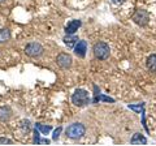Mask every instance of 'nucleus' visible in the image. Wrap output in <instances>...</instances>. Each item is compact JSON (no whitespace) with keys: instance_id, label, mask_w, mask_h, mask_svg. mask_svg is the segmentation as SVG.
<instances>
[{"instance_id":"1","label":"nucleus","mask_w":156,"mask_h":146,"mask_svg":"<svg viewBox=\"0 0 156 146\" xmlns=\"http://www.w3.org/2000/svg\"><path fill=\"white\" fill-rule=\"evenodd\" d=\"M72 103L74 106H78V107L86 106L87 103H90L89 93L83 89H77L72 95Z\"/></svg>"},{"instance_id":"2","label":"nucleus","mask_w":156,"mask_h":146,"mask_svg":"<svg viewBox=\"0 0 156 146\" xmlns=\"http://www.w3.org/2000/svg\"><path fill=\"white\" fill-rule=\"evenodd\" d=\"M86 132V128L83 124L81 123H74V124H70L69 126L66 128V136L72 140H78L81 138L82 136L85 134Z\"/></svg>"},{"instance_id":"3","label":"nucleus","mask_w":156,"mask_h":146,"mask_svg":"<svg viewBox=\"0 0 156 146\" xmlns=\"http://www.w3.org/2000/svg\"><path fill=\"white\" fill-rule=\"evenodd\" d=\"M92 51H94L95 57L99 60H105V59H108V56H109V46L107 45L105 42L95 43Z\"/></svg>"},{"instance_id":"4","label":"nucleus","mask_w":156,"mask_h":146,"mask_svg":"<svg viewBox=\"0 0 156 146\" xmlns=\"http://www.w3.org/2000/svg\"><path fill=\"white\" fill-rule=\"evenodd\" d=\"M133 20L135 24H138L140 26H144L148 24V20H150V16L147 11H144V9H136L135 13L133 14Z\"/></svg>"},{"instance_id":"5","label":"nucleus","mask_w":156,"mask_h":146,"mask_svg":"<svg viewBox=\"0 0 156 146\" xmlns=\"http://www.w3.org/2000/svg\"><path fill=\"white\" fill-rule=\"evenodd\" d=\"M25 52H26L27 56L37 57V56H41L43 53V47L37 42H31L25 47Z\"/></svg>"},{"instance_id":"6","label":"nucleus","mask_w":156,"mask_h":146,"mask_svg":"<svg viewBox=\"0 0 156 146\" xmlns=\"http://www.w3.org/2000/svg\"><path fill=\"white\" fill-rule=\"evenodd\" d=\"M57 64L61 68H69L72 65V56L68 55V53H60L57 56Z\"/></svg>"},{"instance_id":"7","label":"nucleus","mask_w":156,"mask_h":146,"mask_svg":"<svg viewBox=\"0 0 156 146\" xmlns=\"http://www.w3.org/2000/svg\"><path fill=\"white\" fill-rule=\"evenodd\" d=\"M86 51H87V43H86V41H78V43L74 47L76 55L80 56V57H83L86 55Z\"/></svg>"},{"instance_id":"8","label":"nucleus","mask_w":156,"mask_h":146,"mask_svg":"<svg viewBox=\"0 0 156 146\" xmlns=\"http://www.w3.org/2000/svg\"><path fill=\"white\" fill-rule=\"evenodd\" d=\"M80 27H81L80 20H72L70 22H68V25L65 26V33L66 34H74Z\"/></svg>"},{"instance_id":"9","label":"nucleus","mask_w":156,"mask_h":146,"mask_svg":"<svg viewBox=\"0 0 156 146\" xmlns=\"http://www.w3.org/2000/svg\"><path fill=\"white\" fill-rule=\"evenodd\" d=\"M146 144H147V140L140 133H135L133 138H131V145H146Z\"/></svg>"},{"instance_id":"10","label":"nucleus","mask_w":156,"mask_h":146,"mask_svg":"<svg viewBox=\"0 0 156 146\" xmlns=\"http://www.w3.org/2000/svg\"><path fill=\"white\" fill-rule=\"evenodd\" d=\"M64 43L69 48H72V47H74V45H77V43H78V38L74 37L73 34H68V35L64 38Z\"/></svg>"},{"instance_id":"11","label":"nucleus","mask_w":156,"mask_h":146,"mask_svg":"<svg viewBox=\"0 0 156 146\" xmlns=\"http://www.w3.org/2000/svg\"><path fill=\"white\" fill-rule=\"evenodd\" d=\"M147 68L150 72H156V53H152L147 59Z\"/></svg>"},{"instance_id":"12","label":"nucleus","mask_w":156,"mask_h":146,"mask_svg":"<svg viewBox=\"0 0 156 146\" xmlns=\"http://www.w3.org/2000/svg\"><path fill=\"white\" fill-rule=\"evenodd\" d=\"M100 100H104V102H115V99L109 98V97H105V95L100 94V93H95V97H94V99H92V102H94V103H98V102H100Z\"/></svg>"},{"instance_id":"13","label":"nucleus","mask_w":156,"mask_h":146,"mask_svg":"<svg viewBox=\"0 0 156 146\" xmlns=\"http://www.w3.org/2000/svg\"><path fill=\"white\" fill-rule=\"evenodd\" d=\"M9 38H11V33H9L8 29H2L0 30V43L8 41Z\"/></svg>"},{"instance_id":"14","label":"nucleus","mask_w":156,"mask_h":146,"mask_svg":"<svg viewBox=\"0 0 156 146\" xmlns=\"http://www.w3.org/2000/svg\"><path fill=\"white\" fill-rule=\"evenodd\" d=\"M35 128L43 134H47L51 132V125H43V124H35Z\"/></svg>"},{"instance_id":"15","label":"nucleus","mask_w":156,"mask_h":146,"mask_svg":"<svg viewBox=\"0 0 156 146\" xmlns=\"http://www.w3.org/2000/svg\"><path fill=\"white\" fill-rule=\"evenodd\" d=\"M143 107H144V104L143 103H138V104H129V108L130 110H133V111H135L136 114H143Z\"/></svg>"},{"instance_id":"16","label":"nucleus","mask_w":156,"mask_h":146,"mask_svg":"<svg viewBox=\"0 0 156 146\" xmlns=\"http://www.w3.org/2000/svg\"><path fill=\"white\" fill-rule=\"evenodd\" d=\"M60 133H61V126H58V128L53 132V136H52V138L53 140H57L58 138V136H60Z\"/></svg>"},{"instance_id":"17","label":"nucleus","mask_w":156,"mask_h":146,"mask_svg":"<svg viewBox=\"0 0 156 146\" xmlns=\"http://www.w3.org/2000/svg\"><path fill=\"white\" fill-rule=\"evenodd\" d=\"M0 144H9V145H11L12 141L8 140V138H0Z\"/></svg>"},{"instance_id":"18","label":"nucleus","mask_w":156,"mask_h":146,"mask_svg":"<svg viewBox=\"0 0 156 146\" xmlns=\"http://www.w3.org/2000/svg\"><path fill=\"white\" fill-rule=\"evenodd\" d=\"M113 2H115L116 4H122V3L125 2V0H113Z\"/></svg>"},{"instance_id":"19","label":"nucleus","mask_w":156,"mask_h":146,"mask_svg":"<svg viewBox=\"0 0 156 146\" xmlns=\"http://www.w3.org/2000/svg\"><path fill=\"white\" fill-rule=\"evenodd\" d=\"M0 2H4V0H0Z\"/></svg>"}]
</instances>
